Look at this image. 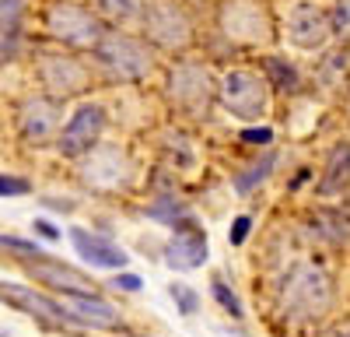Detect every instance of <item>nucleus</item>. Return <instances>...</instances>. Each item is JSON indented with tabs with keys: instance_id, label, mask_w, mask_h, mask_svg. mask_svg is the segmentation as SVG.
<instances>
[{
	"instance_id": "obj_15",
	"label": "nucleus",
	"mask_w": 350,
	"mask_h": 337,
	"mask_svg": "<svg viewBox=\"0 0 350 337\" xmlns=\"http://www.w3.org/2000/svg\"><path fill=\"white\" fill-rule=\"evenodd\" d=\"M21 264H25V271L32 274L36 281H42V285L53 288V292H81V295H95L98 292V285L84 271H77V267H70L64 260L49 257V253H46V257H39V260H21Z\"/></svg>"
},
{
	"instance_id": "obj_28",
	"label": "nucleus",
	"mask_w": 350,
	"mask_h": 337,
	"mask_svg": "<svg viewBox=\"0 0 350 337\" xmlns=\"http://www.w3.org/2000/svg\"><path fill=\"white\" fill-rule=\"evenodd\" d=\"M168 295L175 299V309H179L183 316H196V309H200V295H196L189 285L175 281V285H168Z\"/></svg>"
},
{
	"instance_id": "obj_36",
	"label": "nucleus",
	"mask_w": 350,
	"mask_h": 337,
	"mask_svg": "<svg viewBox=\"0 0 350 337\" xmlns=\"http://www.w3.org/2000/svg\"><path fill=\"white\" fill-rule=\"evenodd\" d=\"M0 337H8V327H0Z\"/></svg>"
},
{
	"instance_id": "obj_8",
	"label": "nucleus",
	"mask_w": 350,
	"mask_h": 337,
	"mask_svg": "<svg viewBox=\"0 0 350 337\" xmlns=\"http://www.w3.org/2000/svg\"><path fill=\"white\" fill-rule=\"evenodd\" d=\"M217 102L235 120H252L256 123L270 112V84L256 71L235 67L217 81Z\"/></svg>"
},
{
	"instance_id": "obj_1",
	"label": "nucleus",
	"mask_w": 350,
	"mask_h": 337,
	"mask_svg": "<svg viewBox=\"0 0 350 337\" xmlns=\"http://www.w3.org/2000/svg\"><path fill=\"white\" fill-rule=\"evenodd\" d=\"M333 295H336V288H333L329 271L312 260H301L280 281L277 309L291 323H312V320H323L333 309Z\"/></svg>"
},
{
	"instance_id": "obj_26",
	"label": "nucleus",
	"mask_w": 350,
	"mask_h": 337,
	"mask_svg": "<svg viewBox=\"0 0 350 337\" xmlns=\"http://www.w3.org/2000/svg\"><path fill=\"white\" fill-rule=\"evenodd\" d=\"M329 28H333V39L350 46V0H336L333 11H329Z\"/></svg>"
},
{
	"instance_id": "obj_31",
	"label": "nucleus",
	"mask_w": 350,
	"mask_h": 337,
	"mask_svg": "<svg viewBox=\"0 0 350 337\" xmlns=\"http://www.w3.org/2000/svg\"><path fill=\"white\" fill-rule=\"evenodd\" d=\"M239 140H242V145H262V148H267L270 140H273V130L270 127H245L239 134Z\"/></svg>"
},
{
	"instance_id": "obj_37",
	"label": "nucleus",
	"mask_w": 350,
	"mask_h": 337,
	"mask_svg": "<svg viewBox=\"0 0 350 337\" xmlns=\"http://www.w3.org/2000/svg\"><path fill=\"white\" fill-rule=\"evenodd\" d=\"M347 112H350V99H347Z\"/></svg>"
},
{
	"instance_id": "obj_20",
	"label": "nucleus",
	"mask_w": 350,
	"mask_h": 337,
	"mask_svg": "<svg viewBox=\"0 0 350 337\" xmlns=\"http://www.w3.org/2000/svg\"><path fill=\"white\" fill-rule=\"evenodd\" d=\"M262 74H267L270 92H284V95H295L301 92V74L291 60H280V56H267L262 60Z\"/></svg>"
},
{
	"instance_id": "obj_14",
	"label": "nucleus",
	"mask_w": 350,
	"mask_h": 337,
	"mask_svg": "<svg viewBox=\"0 0 350 337\" xmlns=\"http://www.w3.org/2000/svg\"><path fill=\"white\" fill-rule=\"evenodd\" d=\"M0 302H11L14 309H21V313L36 316L42 323H53V327H77L74 316L64 309V302H56L36 288H25V285H8V281H0Z\"/></svg>"
},
{
	"instance_id": "obj_17",
	"label": "nucleus",
	"mask_w": 350,
	"mask_h": 337,
	"mask_svg": "<svg viewBox=\"0 0 350 337\" xmlns=\"http://www.w3.org/2000/svg\"><path fill=\"white\" fill-rule=\"evenodd\" d=\"M70 242H74V249H77V257H81L84 264H92V267H109V271H116V267H126V264H130L126 249H120L112 239H105V236H98V232L70 229Z\"/></svg>"
},
{
	"instance_id": "obj_23",
	"label": "nucleus",
	"mask_w": 350,
	"mask_h": 337,
	"mask_svg": "<svg viewBox=\"0 0 350 337\" xmlns=\"http://www.w3.org/2000/svg\"><path fill=\"white\" fill-rule=\"evenodd\" d=\"M273 165H277V151H267L256 165H249L245 173H239V176H235V193H252L262 179H267V176L273 173Z\"/></svg>"
},
{
	"instance_id": "obj_11",
	"label": "nucleus",
	"mask_w": 350,
	"mask_h": 337,
	"mask_svg": "<svg viewBox=\"0 0 350 337\" xmlns=\"http://www.w3.org/2000/svg\"><path fill=\"white\" fill-rule=\"evenodd\" d=\"M105 123H109V116H105V109L98 102L77 105V112L67 120V127H60V134H56V151H60L64 158L77 162L81 155H88L102 140Z\"/></svg>"
},
{
	"instance_id": "obj_2",
	"label": "nucleus",
	"mask_w": 350,
	"mask_h": 337,
	"mask_svg": "<svg viewBox=\"0 0 350 337\" xmlns=\"http://www.w3.org/2000/svg\"><path fill=\"white\" fill-rule=\"evenodd\" d=\"M165 99L175 116H183L189 123H203L217 102V81L211 67H203L200 60H179L165 74Z\"/></svg>"
},
{
	"instance_id": "obj_13",
	"label": "nucleus",
	"mask_w": 350,
	"mask_h": 337,
	"mask_svg": "<svg viewBox=\"0 0 350 337\" xmlns=\"http://www.w3.org/2000/svg\"><path fill=\"white\" fill-rule=\"evenodd\" d=\"M287 39L298 49H323L333 39L329 14L319 4H312V0H298L287 14Z\"/></svg>"
},
{
	"instance_id": "obj_33",
	"label": "nucleus",
	"mask_w": 350,
	"mask_h": 337,
	"mask_svg": "<svg viewBox=\"0 0 350 337\" xmlns=\"http://www.w3.org/2000/svg\"><path fill=\"white\" fill-rule=\"evenodd\" d=\"M109 285H112V288H120V292H140V288H144V281H140L137 274H116Z\"/></svg>"
},
{
	"instance_id": "obj_30",
	"label": "nucleus",
	"mask_w": 350,
	"mask_h": 337,
	"mask_svg": "<svg viewBox=\"0 0 350 337\" xmlns=\"http://www.w3.org/2000/svg\"><path fill=\"white\" fill-rule=\"evenodd\" d=\"M25 193H32V183H28L25 176L0 173V197H25Z\"/></svg>"
},
{
	"instance_id": "obj_4",
	"label": "nucleus",
	"mask_w": 350,
	"mask_h": 337,
	"mask_svg": "<svg viewBox=\"0 0 350 337\" xmlns=\"http://www.w3.org/2000/svg\"><path fill=\"white\" fill-rule=\"evenodd\" d=\"M92 56L98 71H105L112 81H144L158 64V56L148 42L130 32H120V28H105Z\"/></svg>"
},
{
	"instance_id": "obj_21",
	"label": "nucleus",
	"mask_w": 350,
	"mask_h": 337,
	"mask_svg": "<svg viewBox=\"0 0 350 337\" xmlns=\"http://www.w3.org/2000/svg\"><path fill=\"white\" fill-rule=\"evenodd\" d=\"M350 183V145H336L326 158V173L319 183V193H340Z\"/></svg>"
},
{
	"instance_id": "obj_25",
	"label": "nucleus",
	"mask_w": 350,
	"mask_h": 337,
	"mask_svg": "<svg viewBox=\"0 0 350 337\" xmlns=\"http://www.w3.org/2000/svg\"><path fill=\"white\" fill-rule=\"evenodd\" d=\"M189 211L175 201V197H165V201H154V204H148V218H154V221H165V225H175V221H183Z\"/></svg>"
},
{
	"instance_id": "obj_9",
	"label": "nucleus",
	"mask_w": 350,
	"mask_h": 337,
	"mask_svg": "<svg viewBox=\"0 0 350 337\" xmlns=\"http://www.w3.org/2000/svg\"><path fill=\"white\" fill-rule=\"evenodd\" d=\"M77 162H81V168H77L81 183L95 193H120L137 176V165H133L130 151L120 148V145H95Z\"/></svg>"
},
{
	"instance_id": "obj_7",
	"label": "nucleus",
	"mask_w": 350,
	"mask_h": 337,
	"mask_svg": "<svg viewBox=\"0 0 350 337\" xmlns=\"http://www.w3.org/2000/svg\"><path fill=\"white\" fill-rule=\"evenodd\" d=\"M36 77L42 84V92L60 102L92 92V84H95L92 67L81 56H74L70 49H42L36 56Z\"/></svg>"
},
{
	"instance_id": "obj_18",
	"label": "nucleus",
	"mask_w": 350,
	"mask_h": 337,
	"mask_svg": "<svg viewBox=\"0 0 350 337\" xmlns=\"http://www.w3.org/2000/svg\"><path fill=\"white\" fill-rule=\"evenodd\" d=\"M308 232L319 239V242H326V246H347L350 242V218L343 211H315L308 218Z\"/></svg>"
},
{
	"instance_id": "obj_6",
	"label": "nucleus",
	"mask_w": 350,
	"mask_h": 337,
	"mask_svg": "<svg viewBox=\"0 0 350 337\" xmlns=\"http://www.w3.org/2000/svg\"><path fill=\"white\" fill-rule=\"evenodd\" d=\"M42 32L49 42L64 49H95V42L105 32V21L74 0H53L42 14Z\"/></svg>"
},
{
	"instance_id": "obj_35",
	"label": "nucleus",
	"mask_w": 350,
	"mask_h": 337,
	"mask_svg": "<svg viewBox=\"0 0 350 337\" xmlns=\"http://www.w3.org/2000/svg\"><path fill=\"white\" fill-rule=\"evenodd\" d=\"M323 337H350V330H336V334H323Z\"/></svg>"
},
{
	"instance_id": "obj_16",
	"label": "nucleus",
	"mask_w": 350,
	"mask_h": 337,
	"mask_svg": "<svg viewBox=\"0 0 350 337\" xmlns=\"http://www.w3.org/2000/svg\"><path fill=\"white\" fill-rule=\"evenodd\" d=\"M64 309L74 316L77 327H95V330H120L123 313L116 305H109L98 292L95 295H81V292H60Z\"/></svg>"
},
{
	"instance_id": "obj_10",
	"label": "nucleus",
	"mask_w": 350,
	"mask_h": 337,
	"mask_svg": "<svg viewBox=\"0 0 350 337\" xmlns=\"http://www.w3.org/2000/svg\"><path fill=\"white\" fill-rule=\"evenodd\" d=\"M14 123H18V134L25 145L32 148H42L49 140L60 134V123H64V102L53 99V95H28L18 112H14Z\"/></svg>"
},
{
	"instance_id": "obj_29",
	"label": "nucleus",
	"mask_w": 350,
	"mask_h": 337,
	"mask_svg": "<svg viewBox=\"0 0 350 337\" xmlns=\"http://www.w3.org/2000/svg\"><path fill=\"white\" fill-rule=\"evenodd\" d=\"M0 249L18 253L21 260H39V257H46L39 242H28V239H18V236H0Z\"/></svg>"
},
{
	"instance_id": "obj_5",
	"label": "nucleus",
	"mask_w": 350,
	"mask_h": 337,
	"mask_svg": "<svg viewBox=\"0 0 350 337\" xmlns=\"http://www.w3.org/2000/svg\"><path fill=\"white\" fill-rule=\"evenodd\" d=\"M140 36L151 49L161 53H186L196 39L189 11L179 0H148L140 14Z\"/></svg>"
},
{
	"instance_id": "obj_27",
	"label": "nucleus",
	"mask_w": 350,
	"mask_h": 337,
	"mask_svg": "<svg viewBox=\"0 0 350 337\" xmlns=\"http://www.w3.org/2000/svg\"><path fill=\"white\" fill-rule=\"evenodd\" d=\"M211 295L217 299V305L224 309L228 316H235V320H242V316H245V309H242V299H239L235 292H231V288L224 285L221 277H214V285H211Z\"/></svg>"
},
{
	"instance_id": "obj_3",
	"label": "nucleus",
	"mask_w": 350,
	"mask_h": 337,
	"mask_svg": "<svg viewBox=\"0 0 350 337\" xmlns=\"http://www.w3.org/2000/svg\"><path fill=\"white\" fill-rule=\"evenodd\" d=\"M214 25L221 39L242 49L270 46L277 39V18L267 0H221Z\"/></svg>"
},
{
	"instance_id": "obj_24",
	"label": "nucleus",
	"mask_w": 350,
	"mask_h": 337,
	"mask_svg": "<svg viewBox=\"0 0 350 337\" xmlns=\"http://www.w3.org/2000/svg\"><path fill=\"white\" fill-rule=\"evenodd\" d=\"M347 67H350V53L347 49H336V53H329L326 60L319 64V81H323L326 88H340Z\"/></svg>"
},
{
	"instance_id": "obj_34",
	"label": "nucleus",
	"mask_w": 350,
	"mask_h": 337,
	"mask_svg": "<svg viewBox=\"0 0 350 337\" xmlns=\"http://www.w3.org/2000/svg\"><path fill=\"white\" fill-rule=\"evenodd\" d=\"M32 232L42 236L46 242H56V239H60V229H56L53 221H46V218H36V221H32Z\"/></svg>"
},
{
	"instance_id": "obj_12",
	"label": "nucleus",
	"mask_w": 350,
	"mask_h": 337,
	"mask_svg": "<svg viewBox=\"0 0 350 337\" xmlns=\"http://www.w3.org/2000/svg\"><path fill=\"white\" fill-rule=\"evenodd\" d=\"M207 260V232L186 214L172 225V236L165 242V264L172 271H196Z\"/></svg>"
},
{
	"instance_id": "obj_19",
	"label": "nucleus",
	"mask_w": 350,
	"mask_h": 337,
	"mask_svg": "<svg viewBox=\"0 0 350 337\" xmlns=\"http://www.w3.org/2000/svg\"><path fill=\"white\" fill-rule=\"evenodd\" d=\"M21 18L25 0H0V64L14 56V46L21 39Z\"/></svg>"
},
{
	"instance_id": "obj_22",
	"label": "nucleus",
	"mask_w": 350,
	"mask_h": 337,
	"mask_svg": "<svg viewBox=\"0 0 350 337\" xmlns=\"http://www.w3.org/2000/svg\"><path fill=\"white\" fill-rule=\"evenodd\" d=\"M144 4H148V0H95V14L120 28V25L137 21L144 14Z\"/></svg>"
},
{
	"instance_id": "obj_32",
	"label": "nucleus",
	"mask_w": 350,
	"mask_h": 337,
	"mask_svg": "<svg viewBox=\"0 0 350 337\" xmlns=\"http://www.w3.org/2000/svg\"><path fill=\"white\" fill-rule=\"evenodd\" d=\"M249 229H252V218L249 214H239L235 221H231V232H228V242L231 246H242L249 239Z\"/></svg>"
}]
</instances>
